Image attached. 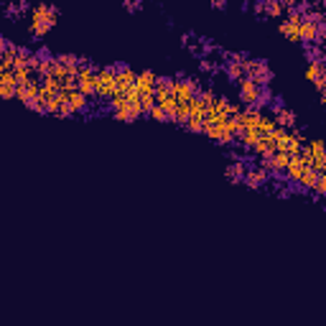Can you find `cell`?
<instances>
[{
  "label": "cell",
  "instance_id": "cb8c5ba5",
  "mask_svg": "<svg viewBox=\"0 0 326 326\" xmlns=\"http://www.w3.org/2000/svg\"><path fill=\"white\" fill-rule=\"evenodd\" d=\"M26 11H28L26 3H13V6H6V8H3L6 16H21V13H26Z\"/></svg>",
  "mask_w": 326,
  "mask_h": 326
},
{
  "label": "cell",
  "instance_id": "52a82bcc",
  "mask_svg": "<svg viewBox=\"0 0 326 326\" xmlns=\"http://www.w3.org/2000/svg\"><path fill=\"white\" fill-rule=\"evenodd\" d=\"M138 82V74L130 69V67H117V92L120 94H127Z\"/></svg>",
  "mask_w": 326,
  "mask_h": 326
},
{
  "label": "cell",
  "instance_id": "30bf717a",
  "mask_svg": "<svg viewBox=\"0 0 326 326\" xmlns=\"http://www.w3.org/2000/svg\"><path fill=\"white\" fill-rule=\"evenodd\" d=\"M247 160H232L230 166L224 169V176H227V181L230 184H242L245 181V176H247Z\"/></svg>",
  "mask_w": 326,
  "mask_h": 326
},
{
  "label": "cell",
  "instance_id": "d6986e66",
  "mask_svg": "<svg viewBox=\"0 0 326 326\" xmlns=\"http://www.w3.org/2000/svg\"><path fill=\"white\" fill-rule=\"evenodd\" d=\"M56 61H59V64H64V67H69V69H79V64H82L77 54H59V56H56Z\"/></svg>",
  "mask_w": 326,
  "mask_h": 326
},
{
  "label": "cell",
  "instance_id": "d6a6232c",
  "mask_svg": "<svg viewBox=\"0 0 326 326\" xmlns=\"http://www.w3.org/2000/svg\"><path fill=\"white\" fill-rule=\"evenodd\" d=\"M212 8H214V11H224V8H227V0H214Z\"/></svg>",
  "mask_w": 326,
  "mask_h": 326
},
{
  "label": "cell",
  "instance_id": "2e32d148",
  "mask_svg": "<svg viewBox=\"0 0 326 326\" xmlns=\"http://www.w3.org/2000/svg\"><path fill=\"white\" fill-rule=\"evenodd\" d=\"M318 176H321V174H316L311 166H306V171H303V179H301V186H303L306 191H313V189H316V181H318Z\"/></svg>",
  "mask_w": 326,
  "mask_h": 326
},
{
  "label": "cell",
  "instance_id": "3957f363",
  "mask_svg": "<svg viewBox=\"0 0 326 326\" xmlns=\"http://www.w3.org/2000/svg\"><path fill=\"white\" fill-rule=\"evenodd\" d=\"M245 77H250V79L257 82L260 87H270V82H273V69L268 67L265 59H247V61H245Z\"/></svg>",
  "mask_w": 326,
  "mask_h": 326
},
{
  "label": "cell",
  "instance_id": "4dcf8cb0",
  "mask_svg": "<svg viewBox=\"0 0 326 326\" xmlns=\"http://www.w3.org/2000/svg\"><path fill=\"white\" fill-rule=\"evenodd\" d=\"M278 31H280V34H283L285 39H288V36H290V31H293V26H290L288 21H280V26H278Z\"/></svg>",
  "mask_w": 326,
  "mask_h": 326
},
{
  "label": "cell",
  "instance_id": "836d02e7",
  "mask_svg": "<svg viewBox=\"0 0 326 326\" xmlns=\"http://www.w3.org/2000/svg\"><path fill=\"white\" fill-rule=\"evenodd\" d=\"M255 13L263 16V13H265V3H257V6H255Z\"/></svg>",
  "mask_w": 326,
  "mask_h": 326
},
{
  "label": "cell",
  "instance_id": "d4e9b609",
  "mask_svg": "<svg viewBox=\"0 0 326 326\" xmlns=\"http://www.w3.org/2000/svg\"><path fill=\"white\" fill-rule=\"evenodd\" d=\"M112 117H115L117 122H133V120H130V102H127L122 110H115V112H112Z\"/></svg>",
  "mask_w": 326,
  "mask_h": 326
},
{
  "label": "cell",
  "instance_id": "ac0fdd59",
  "mask_svg": "<svg viewBox=\"0 0 326 326\" xmlns=\"http://www.w3.org/2000/svg\"><path fill=\"white\" fill-rule=\"evenodd\" d=\"M321 74H323V61H311L308 69H306V79L308 82H316Z\"/></svg>",
  "mask_w": 326,
  "mask_h": 326
},
{
  "label": "cell",
  "instance_id": "7402d4cb",
  "mask_svg": "<svg viewBox=\"0 0 326 326\" xmlns=\"http://www.w3.org/2000/svg\"><path fill=\"white\" fill-rule=\"evenodd\" d=\"M158 102H155V94H143L140 97V107H143V115H150V110L155 107Z\"/></svg>",
  "mask_w": 326,
  "mask_h": 326
},
{
  "label": "cell",
  "instance_id": "9a60e30c",
  "mask_svg": "<svg viewBox=\"0 0 326 326\" xmlns=\"http://www.w3.org/2000/svg\"><path fill=\"white\" fill-rule=\"evenodd\" d=\"M283 13H288L285 3H280V0H265V16L268 18H280Z\"/></svg>",
  "mask_w": 326,
  "mask_h": 326
},
{
  "label": "cell",
  "instance_id": "44dd1931",
  "mask_svg": "<svg viewBox=\"0 0 326 326\" xmlns=\"http://www.w3.org/2000/svg\"><path fill=\"white\" fill-rule=\"evenodd\" d=\"M311 197H313L316 202H318L321 197H326V174H321V176H318V181H316V189L311 191Z\"/></svg>",
  "mask_w": 326,
  "mask_h": 326
},
{
  "label": "cell",
  "instance_id": "7a4b0ae2",
  "mask_svg": "<svg viewBox=\"0 0 326 326\" xmlns=\"http://www.w3.org/2000/svg\"><path fill=\"white\" fill-rule=\"evenodd\" d=\"M117 92V67H105L97 72V100L110 102Z\"/></svg>",
  "mask_w": 326,
  "mask_h": 326
},
{
  "label": "cell",
  "instance_id": "8d00e7d4",
  "mask_svg": "<svg viewBox=\"0 0 326 326\" xmlns=\"http://www.w3.org/2000/svg\"><path fill=\"white\" fill-rule=\"evenodd\" d=\"M323 23H326V21H323Z\"/></svg>",
  "mask_w": 326,
  "mask_h": 326
},
{
  "label": "cell",
  "instance_id": "277c9868",
  "mask_svg": "<svg viewBox=\"0 0 326 326\" xmlns=\"http://www.w3.org/2000/svg\"><path fill=\"white\" fill-rule=\"evenodd\" d=\"M260 92H263V87H260L257 82H252L250 77H245V79L237 84V94H240V102H242L245 107H257Z\"/></svg>",
  "mask_w": 326,
  "mask_h": 326
},
{
  "label": "cell",
  "instance_id": "484cf974",
  "mask_svg": "<svg viewBox=\"0 0 326 326\" xmlns=\"http://www.w3.org/2000/svg\"><path fill=\"white\" fill-rule=\"evenodd\" d=\"M184 127H186L189 133H204V120H202V117H191Z\"/></svg>",
  "mask_w": 326,
  "mask_h": 326
},
{
  "label": "cell",
  "instance_id": "f546056e",
  "mask_svg": "<svg viewBox=\"0 0 326 326\" xmlns=\"http://www.w3.org/2000/svg\"><path fill=\"white\" fill-rule=\"evenodd\" d=\"M199 69H202V72H207V74H214V72H217V67H214L209 59H202V61H199Z\"/></svg>",
  "mask_w": 326,
  "mask_h": 326
},
{
  "label": "cell",
  "instance_id": "8992f818",
  "mask_svg": "<svg viewBox=\"0 0 326 326\" xmlns=\"http://www.w3.org/2000/svg\"><path fill=\"white\" fill-rule=\"evenodd\" d=\"M273 117H275V125L278 127H285V130H293L296 127V122H298V117H296V112L293 110H288V107H283V105H273Z\"/></svg>",
  "mask_w": 326,
  "mask_h": 326
},
{
  "label": "cell",
  "instance_id": "5b68a950",
  "mask_svg": "<svg viewBox=\"0 0 326 326\" xmlns=\"http://www.w3.org/2000/svg\"><path fill=\"white\" fill-rule=\"evenodd\" d=\"M97 72L100 69H94L92 64L89 67H79V92L82 94H87L89 100H97Z\"/></svg>",
  "mask_w": 326,
  "mask_h": 326
},
{
  "label": "cell",
  "instance_id": "ffe728a7",
  "mask_svg": "<svg viewBox=\"0 0 326 326\" xmlns=\"http://www.w3.org/2000/svg\"><path fill=\"white\" fill-rule=\"evenodd\" d=\"M303 54L308 61H323V49L321 46H303Z\"/></svg>",
  "mask_w": 326,
  "mask_h": 326
},
{
  "label": "cell",
  "instance_id": "e575fe53",
  "mask_svg": "<svg viewBox=\"0 0 326 326\" xmlns=\"http://www.w3.org/2000/svg\"><path fill=\"white\" fill-rule=\"evenodd\" d=\"M278 197H290V189H288V186H283V189H278Z\"/></svg>",
  "mask_w": 326,
  "mask_h": 326
},
{
  "label": "cell",
  "instance_id": "5bb4252c",
  "mask_svg": "<svg viewBox=\"0 0 326 326\" xmlns=\"http://www.w3.org/2000/svg\"><path fill=\"white\" fill-rule=\"evenodd\" d=\"M224 74H227V79L230 82H242L245 79V64H235V61H227L224 64Z\"/></svg>",
  "mask_w": 326,
  "mask_h": 326
},
{
  "label": "cell",
  "instance_id": "d590c367",
  "mask_svg": "<svg viewBox=\"0 0 326 326\" xmlns=\"http://www.w3.org/2000/svg\"><path fill=\"white\" fill-rule=\"evenodd\" d=\"M321 105L326 107V92H321Z\"/></svg>",
  "mask_w": 326,
  "mask_h": 326
},
{
  "label": "cell",
  "instance_id": "f1b7e54d",
  "mask_svg": "<svg viewBox=\"0 0 326 326\" xmlns=\"http://www.w3.org/2000/svg\"><path fill=\"white\" fill-rule=\"evenodd\" d=\"M61 100H64V97H61ZM72 115H77V112L72 110L69 100H64V102H61V110H59V117H72Z\"/></svg>",
  "mask_w": 326,
  "mask_h": 326
},
{
  "label": "cell",
  "instance_id": "9c48e42d",
  "mask_svg": "<svg viewBox=\"0 0 326 326\" xmlns=\"http://www.w3.org/2000/svg\"><path fill=\"white\" fill-rule=\"evenodd\" d=\"M306 166H308V163H306L301 155H293V158H290V163H288V169H285V181H290V184H301Z\"/></svg>",
  "mask_w": 326,
  "mask_h": 326
},
{
  "label": "cell",
  "instance_id": "83f0119b",
  "mask_svg": "<svg viewBox=\"0 0 326 326\" xmlns=\"http://www.w3.org/2000/svg\"><path fill=\"white\" fill-rule=\"evenodd\" d=\"M273 100V92H270V87H263V92H260V102H257V107H265L268 102Z\"/></svg>",
  "mask_w": 326,
  "mask_h": 326
},
{
  "label": "cell",
  "instance_id": "6da1fadb",
  "mask_svg": "<svg viewBox=\"0 0 326 326\" xmlns=\"http://www.w3.org/2000/svg\"><path fill=\"white\" fill-rule=\"evenodd\" d=\"M59 8L49 6V3H41V6H34L31 8V18H28V36L34 41H41L59 21Z\"/></svg>",
  "mask_w": 326,
  "mask_h": 326
},
{
  "label": "cell",
  "instance_id": "8fae6325",
  "mask_svg": "<svg viewBox=\"0 0 326 326\" xmlns=\"http://www.w3.org/2000/svg\"><path fill=\"white\" fill-rule=\"evenodd\" d=\"M265 184H270V174L263 171V169H247V176H245V186L247 189H263Z\"/></svg>",
  "mask_w": 326,
  "mask_h": 326
},
{
  "label": "cell",
  "instance_id": "e0dca14e",
  "mask_svg": "<svg viewBox=\"0 0 326 326\" xmlns=\"http://www.w3.org/2000/svg\"><path fill=\"white\" fill-rule=\"evenodd\" d=\"M288 163H290V155H288V153L278 150V153L273 155V169H275V174H285Z\"/></svg>",
  "mask_w": 326,
  "mask_h": 326
},
{
  "label": "cell",
  "instance_id": "603a6c76",
  "mask_svg": "<svg viewBox=\"0 0 326 326\" xmlns=\"http://www.w3.org/2000/svg\"><path fill=\"white\" fill-rule=\"evenodd\" d=\"M150 120H155V122H169V115H166V110H163L160 105H155L153 110H150V115H148Z\"/></svg>",
  "mask_w": 326,
  "mask_h": 326
},
{
  "label": "cell",
  "instance_id": "7c38bea8",
  "mask_svg": "<svg viewBox=\"0 0 326 326\" xmlns=\"http://www.w3.org/2000/svg\"><path fill=\"white\" fill-rule=\"evenodd\" d=\"M316 39H318V23L303 21L301 23V44L303 46H316Z\"/></svg>",
  "mask_w": 326,
  "mask_h": 326
},
{
  "label": "cell",
  "instance_id": "1f68e13d",
  "mask_svg": "<svg viewBox=\"0 0 326 326\" xmlns=\"http://www.w3.org/2000/svg\"><path fill=\"white\" fill-rule=\"evenodd\" d=\"M122 8H125L127 13H135V11H140V8H143V3H122Z\"/></svg>",
  "mask_w": 326,
  "mask_h": 326
},
{
  "label": "cell",
  "instance_id": "4fadbf2b",
  "mask_svg": "<svg viewBox=\"0 0 326 326\" xmlns=\"http://www.w3.org/2000/svg\"><path fill=\"white\" fill-rule=\"evenodd\" d=\"M69 105H72L74 112H84V110L89 107V97L82 94L79 89H69Z\"/></svg>",
  "mask_w": 326,
  "mask_h": 326
},
{
  "label": "cell",
  "instance_id": "ba28073f",
  "mask_svg": "<svg viewBox=\"0 0 326 326\" xmlns=\"http://www.w3.org/2000/svg\"><path fill=\"white\" fill-rule=\"evenodd\" d=\"M155 84H158V74H155V72L145 69V72H140V74H138L135 87H138L140 97H143V94H155Z\"/></svg>",
  "mask_w": 326,
  "mask_h": 326
},
{
  "label": "cell",
  "instance_id": "4316f807",
  "mask_svg": "<svg viewBox=\"0 0 326 326\" xmlns=\"http://www.w3.org/2000/svg\"><path fill=\"white\" fill-rule=\"evenodd\" d=\"M16 92H18L16 84H0V94H3V100H16Z\"/></svg>",
  "mask_w": 326,
  "mask_h": 326
}]
</instances>
